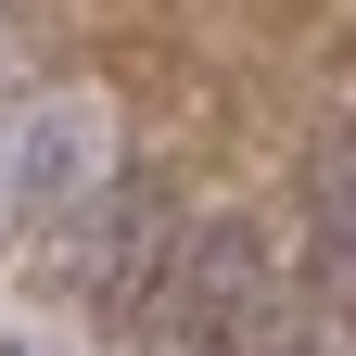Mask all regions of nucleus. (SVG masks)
Here are the masks:
<instances>
[{
	"label": "nucleus",
	"instance_id": "obj_3",
	"mask_svg": "<svg viewBox=\"0 0 356 356\" xmlns=\"http://www.w3.org/2000/svg\"><path fill=\"white\" fill-rule=\"evenodd\" d=\"M0 229H13V115H0Z\"/></svg>",
	"mask_w": 356,
	"mask_h": 356
},
{
	"label": "nucleus",
	"instance_id": "obj_1",
	"mask_svg": "<svg viewBox=\"0 0 356 356\" xmlns=\"http://www.w3.org/2000/svg\"><path fill=\"white\" fill-rule=\"evenodd\" d=\"M153 242H165V216H153L140 191H115V178H102V191L64 204V229H51L38 267H51L64 293H89V305H140V293H153Z\"/></svg>",
	"mask_w": 356,
	"mask_h": 356
},
{
	"label": "nucleus",
	"instance_id": "obj_2",
	"mask_svg": "<svg viewBox=\"0 0 356 356\" xmlns=\"http://www.w3.org/2000/svg\"><path fill=\"white\" fill-rule=\"evenodd\" d=\"M102 115L89 102H13V216H64L76 191H102Z\"/></svg>",
	"mask_w": 356,
	"mask_h": 356
}]
</instances>
